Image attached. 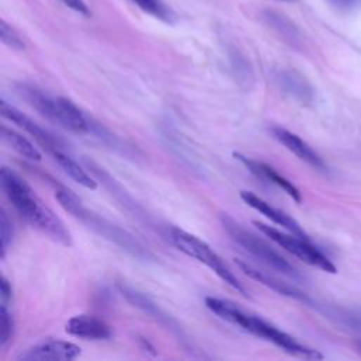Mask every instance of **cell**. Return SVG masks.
Instances as JSON below:
<instances>
[{
	"mask_svg": "<svg viewBox=\"0 0 361 361\" xmlns=\"http://www.w3.org/2000/svg\"><path fill=\"white\" fill-rule=\"evenodd\" d=\"M0 185L18 214L53 242L70 247L72 237L64 222L37 197L33 188L13 169L0 171Z\"/></svg>",
	"mask_w": 361,
	"mask_h": 361,
	"instance_id": "6da1fadb",
	"label": "cell"
},
{
	"mask_svg": "<svg viewBox=\"0 0 361 361\" xmlns=\"http://www.w3.org/2000/svg\"><path fill=\"white\" fill-rule=\"evenodd\" d=\"M206 306L211 312H214L216 316L221 319L239 326L240 329L246 330L247 333H251L260 339H264L277 347L282 348L284 351L301 357V358H309V360H320L323 355L315 350L310 348L301 341H298L295 337L291 334L285 333L284 330L278 329L277 326L265 322L264 319L254 316L251 313H247L244 309L239 308L235 302L215 298V296H208L206 298Z\"/></svg>",
	"mask_w": 361,
	"mask_h": 361,
	"instance_id": "7a4b0ae2",
	"label": "cell"
},
{
	"mask_svg": "<svg viewBox=\"0 0 361 361\" xmlns=\"http://www.w3.org/2000/svg\"><path fill=\"white\" fill-rule=\"evenodd\" d=\"M55 198L60 202V205L68 214H71L72 218L84 223L86 228H89L103 239L112 242L122 250L127 251L129 254L140 260H148L151 257V254L145 250V247L140 242H137L129 232L120 229L117 225L106 221L105 218L85 208L84 204L71 191L58 190L55 192Z\"/></svg>",
	"mask_w": 361,
	"mask_h": 361,
	"instance_id": "3957f363",
	"label": "cell"
},
{
	"mask_svg": "<svg viewBox=\"0 0 361 361\" xmlns=\"http://www.w3.org/2000/svg\"><path fill=\"white\" fill-rule=\"evenodd\" d=\"M169 239L172 244L180 251L187 254L188 257L208 265L222 281L229 284L233 289L240 292L242 295L247 296L246 288L240 284L237 277L233 274V271L226 265V263L212 250V247L201 240L199 237L179 229V228H171L169 229Z\"/></svg>",
	"mask_w": 361,
	"mask_h": 361,
	"instance_id": "277c9868",
	"label": "cell"
},
{
	"mask_svg": "<svg viewBox=\"0 0 361 361\" xmlns=\"http://www.w3.org/2000/svg\"><path fill=\"white\" fill-rule=\"evenodd\" d=\"M222 225L225 230L230 235V237L243 247L249 254H251L254 258L260 260L264 265L273 268L274 271H278L289 278L301 280V274L296 271V268L289 264L281 254H278L265 240L260 239L258 236L247 232L242 225H239L235 219H232L228 215H222L221 218Z\"/></svg>",
	"mask_w": 361,
	"mask_h": 361,
	"instance_id": "5b68a950",
	"label": "cell"
},
{
	"mask_svg": "<svg viewBox=\"0 0 361 361\" xmlns=\"http://www.w3.org/2000/svg\"><path fill=\"white\" fill-rule=\"evenodd\" d=\"M254 225L271 242L277 243L280 247H282L284 250H287L288 253H291L296 258L302 260L303 263H306L309 265H313V267H317L322 271H326V273H330V274L337 273L336 265L320 250H317V247H315L309 242V239L296 236L294 233L292 235L282 233V232H280V230H277L271 226H267L264 223H260V222H254Z\"/></svg>",
	"mask_w": 361,
	"mask_h": 361,
	"instance_id": "8992f818",
	"label": "cell"
},
{
	"mask_svg": "<svg viewBox=\"0 0 361 361\" xmlns=\"http://www.w3.org/2000/svg\"><path fill=\"white\" fill-rule=\"evenodd\" d=\"M0 113H2V116L6 120L13 122L15 124H18L23 130H26L50 154H53L58 150H64V145L58 138H55L51 133H48L46 129H43L40 124H37L32 117H29L27 114L20 112L18 107L8 103L5 99L0 100Z\"/></svg>",
	"mask_w": 361,
	"mask_h": 361,
	"instance_id": "52a82bcc",
	"label": "cell"
},
{
	"mask_svg": "<svg viewBox=\"0 0 361 361\" xmlns=\"http://www.w3.org/2000/svg\"><path fill=\"white\" fill-rule=\"evenodd\" d=\"M81 355V347L75 343L50 339L40 341L25 353H22L19 361H71Z\"/></svg>",
	"mask_w": 361,
	"mask_h": 361,
	"instance_id": "ba28073f",
	"label": "cell"
},
{
	"mask_svg": "<svg viewBox=\"0 0 361 361\" xmlns=\"http://www.w3.org/2000/svg\"><path fill=\"white\" fill-rule=\"evenodd\" d=\"M18 93L41 116L65 129V113L60 98H51L37 86L29 84L19 85Z\"/></svg>",
	"mask_w": 361,
	"mask_h": 361,
	"instance_id": "9c48e42d",
	"label": "cell"
},
{
	"mask_svg": "<svg viewBox=\"0 0 361 361\" xmlns=\"http://www.w3.org/2000/svg\"><path fill=\"white\" fill-rule=\"evenodd\" d=\"M235 157L251 172L254 173L257 178L260 179H264V180H268V183L277 185L278 188H281L284 192H287L295 202L301 204L302 202V197H301V192L299 190L291 183V180H288L285 176H282L280 172H277L273 166L264 164V162H260V161H256V159H251V158H247L239 152L235 154Z\"/></svg>",
	"mask_w": 361,
	"mask_h": 361,
	"instance_id": "30bf717a",
	"label": "cell"
},
{
	"mask_svg": "<svg viewBox=\"0 0 361 361\" xmlns=\"http://www.w3.org/2000/svg\"><path fill=\"white\" fill-rule=\"evenodd\" d=\"M240 197L242 199L253 209H256L257 212H260L261 215H264L267 219H270L271 222L282 226L284 229H287L288 232L296 235V236H301V237H305L308 239L306 233L303 232V229L301 228V225L292 219L289 215H287L285 212L271 206L268 202H265L264 199H261L260 197H257L256 194L250 192V191H242L240 192Z\"/></svg>",
	"mask_w": 361,
	"mask_h": 361,
	"instance_id": "8fae6325",
	"label": "cell"
},
{
	"mask_svg": "<svg viewBox=\"0 0 361 361\" xmlns=\"http://www.w3.org/2000/svg\"><path fill=\"white\" fill-rule=\"evenodd\" d=\"M271 131H273V136L275 137V140H278L288 151L295 154L299 159H302L303 162L309 164L310 166H313L316 169H320V171L326 169V165H324L323 159L320 158V155L308 143H305L299 136H296L282 127H273Z\"/></svg>",
	"mask_w": 361,
	"mask_h": 361,
	"instance_id": "7c38bea8",
	"label": "cell"
},
{
	"mask_svg": "<svg viewBox=\"0 0 361 361\" xmlns=\"http://www.w3.org/2000/svg\"><path fill=\"white\" fill-rule=\"evenodd\" d=\"M67 333L85 340H107L112 337V329L102 319L91 315H78L68 320Z\"/></svg>",
	"mask_w": 361,
	"mask_h": 361,
	"instance_id": "4fadbf2b",
	"label": "cell"
},
{
	"mask_svg": "<svg viewBox=\"0 0 361 361\" xmlns=\"http://www.w3.org/2000/svg\"><path fill=\"white\" fill-rule=\"evenodd\" d=\"M275 82L280 89L299 103L309 105L313 100V89L310 84L299 72L294 70H280L275 72Z\"/></svg>",
	"mask_w": 361,
	"mask_h": 361,
	"instance_id": "5bb4252c",
	"label": "cell"
},
{
	"mask_svg": "<svg viewBox=\"0 0 361 361\" xmlns=\"http://www.w3.org/2000/svg\"><path fill=\"white\" fill-rule=\"evenodd\" d=\"M236 264L240 267V270H242L246 275H249L250 278L256 280L257 282H260V284H263V285L271 288L273 291H275V292H278V294H281V295H285V296H289V298L302 301V302H308V301H309L303 292H301V291L296 289L295 287H292V285H289V284H287V282H284V281L275 278L274 275H270L268 273L261 271V270L253 267L251 264L244 263V261H240V260H237Z\"/></svg>",
	"mask_w": 361,
	"mask_h": 361,
	"instance_id": "9a60e30c",
	"label": "cell"
},
{
	"mask_svg": "<svg viewBox=\"0 0 361 361\" xmlns=\"http://www.w3.org/2000/svg\"><path fill=\"white\" fill-rule=\"evenodd\" d=\"M270 27L289 46L299 48L303 43L299 29L284 15L277 12H265L264 15Z\"/></svg>",
	"mask_w": 361,
	"mask_h": 361,
	"instance_id": "2e32d148",
	"label": "cell"
},
{
	"mask_svg": "<svg viewBox=\"0 0 361 361\" xmlns=\"http://www.w3.org/2000/svg\"><path fill=\"white\" fill-rule=\"evenodd\" d=\"M51 155L54 157L57 164L64 169V172L68 176H71L77 184L82 185L84 188L92 190V191H95L98 188L96 180L71 155H68L64 150H58V151L53 152Z\"/></svg>",
	"mask_w": 361,
	"mask_h": 361,
	"instance_id": "e0dca14e",
	"label": "cell"
},
{
	"mask_svg": "<svg viewBox=\"0 0 361 361\" xmlns=\"http://www.w3.org/2000/svg\"><path fill=\"white\" fill-rule=\"evenodd\" d=\"M0 131H2V134H0V136H2L4 143L6 145H9L13 151H16L22 157H25L27 159H32V161H40L41 159L40 151L25 136H22L20 133H18V131L6 127V126H2Z\"/></svg>",
	"mask_w": 361,
	"mask_h": 361,
	"instance_id": "ac0fdd59",
	"label": "cell"
},
{
	"mask_svg": "<svg viewBox=\"0 0 361 361\" xmlns=\"http://www.w3.org/2000/svg\"><path fill=\"white\" fill-rule=\"evenodd\" d=\"M131 2H134L143 12L154 16L155 19L166 25H172L176 19L172 9L168 8L162 0H131Z\"/></svg>",
	"mask_w": 361,
	"mask_h": 361,
	"instance_id": "d6986e66",
	"label": "cell"
},
{
	"mask_svg": "<svg viewBox=\"0 0 361 361\" xmlns=\"http://www.w3.org/2000/svg\"><path fill=\"white\" fill-rule=\"evenodd\" d=\"M0 39H2V43L5 46H8L12 50H16V51L26 50L25 40L22 39L19 32L13 26H11L6 20L0 22Z\"/></svg>",
	"mask_w": 361,
	"mask_h": 361,
	"instance_id": "ffe728a7",
	"label": "cell"
},
{
	"mask_svg": "<svg viewBox=\"0 0 361 361\" xmlns=\"http://www.w3.org/2000/svg\"><path fill=\"white\" fill-rule=\"evenodd\" d=\"M15 332V320L12 313L8 309V305H2L0 308V346L5 347L13 336Z\"/></svg>",
	"mask_w": 361,
	"mask_h": 361,
	"instance_id": "44dd1931",
	"label": "cell"
},
{
	"mask_svg": "<svg viewBox=\"0 0 361 361\" xmlns=\"http://www.w3.org/2000/svg\"><path fill=\"white\" fill-rule=\"evenodd\" d=\"M0 240H2V258H5L13 240V225L5 209L0 212Z\"/></svg>",
	"mask_w": 361,
	"mask_h": 361,
	"instance_id": "7402d4cb",
	"label": "cell"
},
{
	"mask_svg": "<svg viewBox=\"0 0 361 361\" xmlns=\"http://www.w3.org/2000/svg\"><path fill=\"white\" fill-rule=\"evenodd\" d=\"M326 2L337 12L347 13L354 11L360 4L361 0H326Z\"/></svg>",
	"mask_w": 361,
	"mask_h": 361,
	"instance_id": "603a6c76",
	"label": "cell"
},
{
	"mask_svg": "<svg viewBox=\"0 0 361 361\" xmlns=\"http://www.w3.org/2000/svg\"><path fill=\"white\" fill-rule=\"evenodd\" d=\"M61 2H63L65 6H68L70 9H72L74 12H77V13H79V15H82V16L89 18V16L92 15L89 6L84 2V0H61Z\"/></svg>",
	"mask_w": 361,
	"mask_h": 361,
	"instance_id": "cb8c5ba5",
	"label": "cell"
},
{
	"mask_svg": "<svg viewBox=\"0 0 361 361\" xmlns=\"http://www.w3.org/2000/svg\"><path fill=\"white\" fill-rule=\"evenodd\" d=\"M12 285L4 275L2 282H0V299H2V305H8L12 301Z\"/></svg>",
	"mask_w": 361,
	"mask_h": 361,
	"instance_id": "d4e9b609",
	"label": "cell"
}]
</instances>
